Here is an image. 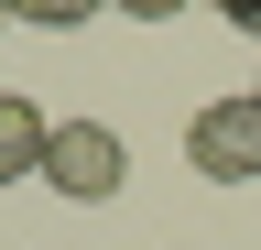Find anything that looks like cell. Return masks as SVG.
Segmentation results:
<instances>
[{
  "mask_svg": "<svg viewBox=\"0 0 261 250\" xmlns=\"http://www.w3.org/2000/svg\"><path fill=\"white\" fill-rule=\"evenodd\" d=\"M44 185L65 207H109L120 185H130V142L109 131V120H55V142H44Z\"/></svg>",
  "mask_w": 261,
  "mask_h": 250,
  "instance_id": "6da1fadb",
  "label": "cell"
},
{
  "mask_svg": "<svg viewBox=\"0 0 261 250\" xmlns=\"http://www.w3.org/2000/svg\"><path fill=\"white\" fill-rule=\"evenodd\" d=\"M185 163L207 185H261V98L240 87V98H207L185 120Z\"/></svg>",
  "mask_w": 261,
  "mask_h": 250,
  "instance_id": "7a4b0ae2",
  "label": "cell"
},
{
  "mask_svg": "<svg viewBox=\"0 0 261 250\" xmlns=\"http://www.w3.org/2000/svg\"><path fill=\"white\" fill-rule=\"evenodd\" d=\"M44 142H55V120L22 87H0V185H44Z\"/></svg>",
  "mask_w": 261,
  "mask_h": 250,
  "instance_id": "3957f363",
  "label": "cell"
},
{
  "mask_svg": "<svg viewBox=\"0 0 261 250\" xmlns=\"http://www.w3.org/2000/svg\"><path fill=\"white\" fill-rule=\"evenodd\" d=\"M87 11H109V0H11V22H33V33H76Z\"/></svg>",
  "mask_w": 261,
  "mask_h": 250,
  "instance_id": "277c9868",
  "label": "cell"
},
{
  "mask_svg": "<svg viewBox=\"0 0 261 250\" xmlns=\"http://www.w3.org/2000/svg\"><path fill=\"white\" fill-rule=\"evenodd\" d=\"M109 11H130V22H174L185 0H109Z\"/></svg>",
  "mask_w": 261,
  "mask_h": 250,
  "instance_id": "5b68a950",
  "label": "cell"
},
{
  "mask_svg": "<svg viewBox=\"0 0 261 250\" xmlns=\"http://www.w3.org/2000/svg\"><path fill=\"white\" fill-rule=\"evenodd\" d=\"M218 22H240V33H261V0H207Z\"/></svg>",
  "mask_w": 261,
  "mask_h": 250,
  "instance_id": "8992f818",
  "label": "cell"
},
{
  "mask_svg": "<svg viewBox=\"0 0 261 250\" xmlns=\"http://www.w3.org/2000/svg\"><path fill=\"white\" fill-rule=\"evenodd\" d=\"M0 22H11V0H0Z\"/></svg>",
  "mask_w": 261,
  "mask_h": 250,
  "instance_id": "52a82bcc",
  "label": "cell"
},
{
  "mask_svg": "<svg viewBox=\"0 0 261 250\" xmlns=\"http://www.w3.org/2000/svg\"><path fill=\"white\" fill-rule=\"evenodd\" d=\"M250 98H261V87H250Z\"/></svg>",
  "mask_w": 261,
  "mask_h": 250,
  "instance_id": "ba28073f",
  "label": "cell"
}]
</instances>
